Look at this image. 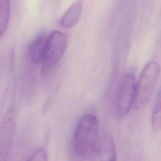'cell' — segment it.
<instances>
[{"instance_id": "obj_1", "label": "cell", "mask_w": 161, "mask_h": 161, "mask_svg": "<svg viewBox=\"0 0 161 161\" xmlns=\"http://www.w3.org/2000/svg\"><path fill=\"white\" fill-rule=\"evenodd\" d=\"M99 137L97 117L92 114L82 116L76 126L72 139L74 156L79 160H92Z\"/></svg>"}, {"instance_id": "obj_10", "label": "cell", "mask_w": 161, "mask_h": 161, "mask_svg": "<svg viewBox=\"0 0 161 161\" xmlns=\"http://www.w3.org/2000/svg\"><path fill=\"white\" fill-rule=\"evenodd\" d=\"M153 130L156 131H161V88L155 99L151 118Z\"/></svg>"}, {"instance_id": "obj_5", "label": "cell", "mask_w": 161, "mask_h": 161, "mask_svg": "<svg viewBox=\"0 0 161 161\" xmlns=\"http://www.w3.org/2000/svg\"><path fill=\"white\" fill-rule=\"evenodd\" d=\"M14 108H9L4 114L0 125V161L7 160L12 148L16 125Z\"/></svg>"}, {"instance_id": "obj_3", "label": "cell", "mask_w": 161, "mask_h": 161, "mask_svg": "<svg viewBox=\"0 0 161 161\" xmlns=\"http://www.w3.org/2000/svg\"><path fill=\"white\" fill-rule=\"evenodd\" d=\"M68 46V38L65 33L55 31L47 36V40L42 60V70L43 75L53 70L62 58Z\"/></svg>"}, {"instance_id": "obj_6", "label": "cell", "mask_w": 161, "mask_h": 161, "mask_svg": "<svg viewBox=\"0 0 161 161\" xmlns=\"http://www.w3.org/2000/svg\"><path fill=\"white\" fill-rule=\"evenodd\" d=\"M116 149L113 140L108 135L99 137L92 160H114Z\"/></svg>"}, {"instance_id": "obj_4", "label": "cell", "mask_w": 161, "mask_h": 161, "mask_svg": "<svg viewBox=\"0 0 161 161\" xmlns=\"http://www.w3.org/2000/svg\"><path fill=\"white\" fill-rule=\"evenodd\" d=\"M135 83L132 73H127L122 78L114 99V113L117 117L123 118L129 113L134 103Z\"/></svg>"}, {"instance_id": "obj_8", "label": "cell", "mask_w": 161, "mask_h": 161, "mask_svg": "<svg viewBox=\"0 0 161 161\" xmlns=\"http://www.w3.org/2000/svg\"><path fill=\"white\" fill-rule=\"evenodd\" d=\"M82 11V3L80 0H78L72 4L62 16L60 20L61 25L66 28L74 26L80 17Z\"/></svg>"}, {"instance_id": "obj_7", "label": "cell", "mask_w": 161, "mask_h": 161, "mask_svg": "<svg viewBox=\"0 0 161 161\" xmlns=\"http://www.w3.org/2000/svg\"><path fill=\"white\" fill-rule=\"evenodd\" d=\"M47 36L45 35H40L37 36L28 45L27 49L28 59L34 64L42 62L45 45L47 40Z\"/></svg>"}, {"instance_id": "obj_2", "label": "cell", "mask_w": 161, "mask_h": 161, "mask_svg": "<svg viewBox=\"0 0 161 161\" xmlns=\"http://www.w3.org/2000/svg\"><path fill=\"white\" fill-rule=\"evenodd\" d=\"M160 72L159 64L148 62L143 68L137 82L135 83L134 105L136 110L143 109L149 103L154 92Z\"/></svg>"}, {"instance_id": "obj_11", "label": "cell", "mask_w": 161, "mask_h": 161, "mask_svg": "<svg viewBox=\"0 0 161 161\" xmlns=\"http://www.w3.org/2000/svg\"><path fill=\"white\" fill-rule=\"evenodd\" d=\"M47 154L43 148H38L27 159L28 160H47Z\"/></svg>"}, {"instance_id": "obj_9", "label": "cell", "mask_w": 161, "mask_h": 161, "mask_svg": "<svg viewBox=\"0 0 161 161\" xmlns=\"http://www.w3.org/2000/svg\"><path fill=\"white\" fill-rule=\"evenodd\" d=\"M9 0H0V38L6 31L9 23Z\"/></svg>"}]
</instances>
